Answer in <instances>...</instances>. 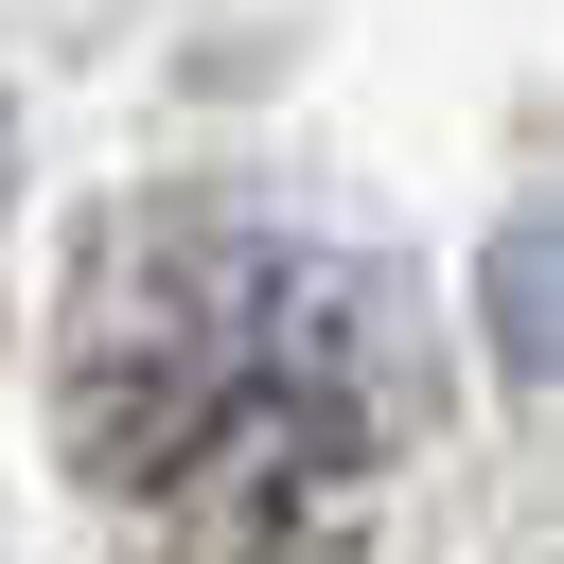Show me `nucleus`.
I'll return each instance as SVG.
<instances>
[{
  "label": "nucleus",
  "instance_id": "nucleus-2",
  "mask_svg": "<svg viewBox=\"0 0 564 564\" xmlns=\"http://www.w3.org/2000/svg\"><path fill=\"white\" fill-rule=\"evenodd\" d=\"M529 564H564V529H546V546H529Z\"/></svg>",
  "mask_w": 564,
  "mask_h": 564
},
{
  "label": "nucleus",
  "instance_id": "nucleus-1",
  "mask_svg": "<svg viewBox=\"0 0 564 564\" xmlns=\"http://www.w3.org/2000/svg\"><path fill=\"white\" fill-rule=\"evenodd\" d=\"M53 441L141 564H370L441 458V335L335 212L123 194L53 300Z\"/></svg>",
  "mask_w": 564,
  "mask_h": 564
}]
</instances>
